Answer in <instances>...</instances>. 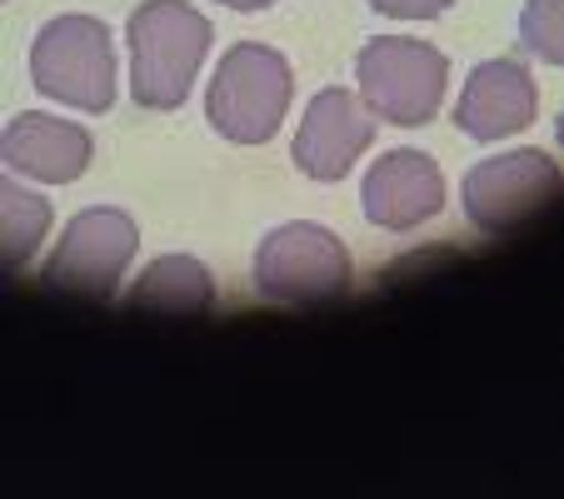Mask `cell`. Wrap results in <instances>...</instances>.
Wrapping results in <instances>:
<instances>
[{
	"mask_svg": "<svg viewBox=\"0 0 564 499\" xmlns=\"http://www.w3.org/2000/svg\"><path fill=\"white\" fill-rule=\"evenodd\" d=\"M220 6H230V11H265L275 0H220Z\"/></svg>",
	"mask_w": 564,
	"mask_h": 499,
	"instance_id": "cell-16",
	"label": "cell"
},
{
	"mask_svg": "<svg viewBox=\"0 0 564 499\" xmlns=\"http://www.w3.org/2000/svg\"><path fill=\"white\" fill-rule=\"evenodd\" d=\"M290 96H295V75H290L285 55L246 41L225 51V61L215 65V80L205 90V116L235 145H265L285 120Z\"/></svg>",
	"mask_w": 564,
	"mask_h": 499,
	"instance_id": "cell-2",
	"label": "cell"
},
{
	"mask_svg": "<svg viewBox=\"0 0 564 499\" xmlns=\"http://www.w3.org/2000/svg\"><path fill=\"white\" fill-rule=\"evenodd\" d=\"M375 140V116L355 90H319L310 100L305 120H300L295 135V165L310 181H345L355 171V160L370 150Z\"/></svg>",
	"mask_w": 564,
	"mask_h": 499,
	"instance_id": "cell-8",
	"label": "cell"
},
{
	"mask_svg": "<svg viewBox=\"0 0 564 499\" xmlns=\"http://www.w3.org/2000/svg\"><path fill=\"white\" fill-rule=\"evenodd\" d=\"M31 80L61 106L106 116L116 106V45L96 15H55L31 45Z\"/></svg>",
	"mask_w": 564,
	"mask_h": 499,
	"instance_id": "cell-3",
	"label": "cell"
},
{
	"mask_svg": "<svg viewBox=\"0 0 564 499\" xmlns=\"http://www.w3.org/2000/svg\"><path fill=\"white\" fill-rule=\"evenodd\" d=\"M130 96L145 110H181L210 51V21L185 0H145L126 25Z\"/></svg>",
	"mask_w": 564,
	"mask_h": 499,
	"instance_id": "cell-1",
	"label": "cell"
},
{
	"mask_svg": "<svg viewBox=\"0 0 564 499\" xmlns=\"http://www.w3.org/2000/svg\"><path fill=\"white\" fill-rule=\"evenodd\" d=\"M6 165L25 181H45V185H70L90 171V155H96V140L86 126L75 120H55L41 110H21V116L6 126Z\"/></svg>",
	"mask_w": 564,
	"mask_h": 499,
	"instance_id": "cell-10",
	"label": "cell"
},
{
	"mask_svg": "<svg viewBox=\"0 0 564 499\" xmlns=\"http://www.w3.org/2000/svg\"><path fill=\"white\" fill-rule=\"evenodd\" d=\"M520 45L544 65H564V0H530L520 15Z\"/></svg>",
	"mask_w": 564,
	"mask_h": 499,
	"instance_id": "cell-14",
	"label": "cell"
},
{
	"mask_svg": "<svg viewBox=\"0 0 564 499\" xmlns=\"http://www.w3.org/2000/svg\"><path fill=\"white\" fill-rule=\"evenodd\" d=\"M540 110V90L534 75L520 61H485L465 80V96L455 106V126L469 140H505L520 135Z\"/></svg>",
	"mask_w": 564,
	"mask_h": 499,
	"instance_id": "cell-11",
	"label": "cell"
},
{
	"mask_svg": "<svg viewBox=\"0 0 564 499\" xmlns=\"http://www.w3.org/2000/svg\"><path fill=\"white\" fill-rule=\"evenodd\" d=\"M560 191V165L544 150H510V155L479 160L465 175V215L475 230L505 235L544 210V200Z\"/></svg>",
	"mask_w": 564,
	"mask_h": 499,
	"instance_id": "cell-7",
	"label": "cell"
},
{
	"mask_svg": "<svg viewBox=\"0 0 564 499\" xmlns=\"http://www.w3.org/2000/svg\"><path fill=\"white\" fill-rule=\"evenodd\" d=\"M51 230V200L21 191V185H0V256L6 270H25Z\"/></svg>",
	"mask_w": 564,
	"mask_h": 499,
	"instance_id": "cell-13",
	"label": "cell"
},
{
	"mask_svg": "<svg viewBox=\"0 0 564 499\" xmlns=\"http://www.w3.org/2000/svg\"><path fill=\"white\" fill-rule=\"evenodd\" d=\"M445 75L449 61L435 45L400 41V35L365 41L360 61H355L360 100L384 126H430L440 116V100H445Z\"/></svg>",
	"mask_w": 564,
	"mask_h": 499,
	"instance_id": "cell-4",
	"label": "cell"
},
{
	"mask_svg": "<svg viewBox=\"0 0 564 499\" xmlns=\"http://www.w3.org/2000/svg\"><path fill=\"white\" fill-rule=\"evenodd\" d=\"M365 220L380 230H415L445 210V171L425 150H390L365 175Z\"/></svg>",
	"mask_w": 564,
	"mask_h": 499,
	"instance_id": "cell-9",
	"label": "cell"
},
{
	"mask_svg": "<svg viewBox=\"0 0 564 499\" xmlns=\"http://www.w3.org/2000/svg\"><path fill=\"white\" fill-rule=\"evenodd\" d=\"M256 285L280 305H319L350 285V256L325 225L290 220L256 250Z\"/></svg>",
	"mask_w": 564,
	"mask_h": 499,
	"instance_id": "cell-5",
	"label": "cell"
},
{
	"mask_svg": "<svg viewBox=\"0 0 564 499\" xmlns=\"http://www.w3.org/2000/svg\"><path fill=\"white\" fill-rule=\"evenodd\" d=\"M126 300L135 310H160V315H205L215 305V280L195 256H160L130 285Z\"/></svg>",
	"mask_w": 564,
	"mask_h": 499,
	"instance_id": "cell-12",
	"label": "cell"
},
{
	"mask_svg": "<svg viewBox=\"0 0 564 499\" xmlns=\"http://www.w3.org/2000/svg\"><path fill=\"white\" fill-rule=\"evenodd\" d=\"M380 15H394V21H435V15L449 11V0H370Z\"/></svg>",
	"mask_w": 564,
	"mask_h": 499,
	"instance_id": "cell-15",
	"label": "cell"
},
{
	"mask_svg": "<svg viewBox=\"0 0 564 499\" xmlns=\"http://www.w3.org/2000/svg\"><path fill=\"white\" fill-rule=\"evenodd\" d=\"M135 245H140V230L126 210H110V205L86 210L65 225L61 245H55L51 260H45V280H51L55 290L106 300V295H116V285L126 280V265H130V256H135Z\"/></svg>",
	"mask_w": 564,
	"mask_h": 499,
	"instance_id": "cell-6",
	"label": "cell"
}]
</instances>
